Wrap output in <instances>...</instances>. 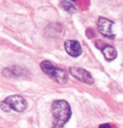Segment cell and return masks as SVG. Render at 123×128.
<instances>
[{
  "label": "cell",
  "instance_id": "6",
  "mask_svg": "<svg viewBox=\"0 0 123 128\" xmlns=\"http://www.w3.org/2000/svg\"><path fill=\"white\" fill-rule=\"evenodd\" d=\"M64 49L66 52L72 57H78L82 52L81 44L77 40H66L64 42Z\"/></svg>",
  "mask_w": 123,
  "mask_h": 128
},
{
  "label": "cell",
  "instance_id": "10",
  "mask_svg": "<svg viewBox=\"0 0 123 128\" xmlns=\"http://www.w3.org/2000/svg\"><path fill=\"white\" fill-rule=\"evenodd\" d=\"M99 128H111V126L108 123H104V124H102L99 126Z\"/></svg>",
  "mask_w": 123,
  "mask_h": 128
},
{
  "label": "cell",
  "instance_id": "8",
  "mask_svg": "<svg viewBox=\"0 0 123 128\" xmlns=\"http://www.w3.org/2000/svg\"><path fill=\"white\" fill-rule=\"evenodd\" d=\"M61 6L62 8L67 12L68 13L75 14L76 12V8L74 6L73 3L68 1H62L61 2Z\"/></svg>",
  "mask_w": 123,
  "mask_h": 128
},
{
  "label": "cell",
  "instance_id": "9",
  "mask_svg": "<svg viewBox=\"0 0 123 128\" xmlns=\"http://www.w3.org/2000/svg\"><path fill=\"white\" fill-rule=\"evenodd\" d=\"M1 109L4 111V112H10L11 108L10 107V106L8 105V104L6 102H5L4 100L1 102Z\"/></svg>",
  "mask_w": 123,
  "mask_h": 128
},
{
  "label": "cell",
  "instance_id": "7",
  "mask_svg": "<svg viewBox=\"0 0 123 128\" xmlns=\"http://www.w3.org/2000/svg\"><path fill=\"white\" fill-rule=\"evenodd\" d=\"M102 52L105 59L108 61H112L116 59L118 54L115 48L110 44H105V47L102 49Z\"/></svg>",
  "mask_w": 123,
  "mask_h": 128
},
{
  "label": "cell",
  "instance_id": "2",
  "mask_svg": "<svg viewBox=\"0 0 123 128\" xmlns=\"http://www.w3.org/2000/svg\"><path fill=\"white\" fill-rule=\"evenodd\" d=\"M40 67L44 73L55 80L57 83L64 84L68 80V74L66 71L55 67L49 61H43L40 64Z\"/></svg>",
  "mask_w": 123,
  "mask_h": 128
},
{
  "label": "cell",
  "instance_id": "1",
  "mask_svg": "<svg viewBox=\"0 0 123 128\" xmlns=\"http://www.w3.org/2000/svg\"><path fill=\"white\" fill-rule=\"evenodd\" d=\"M51 110L53 117V128H64L72 115L68 102L65 100H55L51 104Z\"/></svg>",
  "mask_w": 123,
  "mask_h": 128
},
{
  "label": "cell",
  "instance_id": "3",
  "mask_svg": "<svg viewBox=\"0 0 123 128\" xmlns=\"http://www.w3.org/2000/svg\"><path fill=\"white\" fill-rule=\"evenodd\" d=\"M10 106L11 110H13L16 112H21L27 108V102L23 97L19 95H10L6 97L5 100Z\"/></svg>",
  "mask_w": 123,
  "mask_h": 128
},
{
  "label": "cell",
  "instance_id": "5",
  "mask_svg": "<svg viewBox=\"0 0 123 128\" xmlns=\"http://www.w3.org/2000/svg\"><path fill=\"white\" fill-rule=\"evenodd\" d=\"M69 71L71 76H73L75 78H76L80 82L88 84L94 83V80L90 73L84 68L77 66H71L69 68Z\"/></svg>",
  "mask_w": 123,
  "mask_h": 128
},
{
  "label": "cell",
  "instance_id": "4",
  "mask_svg": "<svg viewBox=\"0 0 123 128\" xmlns=\"http://www.w3.org/2000/svg\"><path fill=\"white\" fill-rule=\"evenodd\" d=\"M114 22L104 17H99L97 22L98 30L101 34L108 38H114L115 34L112 30V27L114 25Z\"/></svg>",
  "mask_w": 123,
  "mask_h": 128
}]
</instances>
